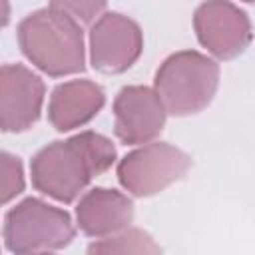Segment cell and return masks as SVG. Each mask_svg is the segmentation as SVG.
Listing matches in <instances>:
<instances>
[{
    "label": "cell",
    "instance_id": "1",
    "mask_svg": "<svg viewBox=\"0 0 255 255\" xmlns=\"http://www.w3.org/2000/svg\"><path fill=\"white\" fill-rule=\"evenodd\" d=\"M114 161L116 147L112 139L92 129L80 131L64 141L48 143L32 157V185L56 201L72 203Z\"/></svg>",
    "mask_w": 255,
    "mask_h": 255
},
{
    "label": "cell",
    "instance_id": "2",
    "mask_svg": "<svg viewBox=\"0 0 255 255\" xmlns=\"http://www.w3.org/2000/svg\"><path fill=\"white\" fill-rule=\"evenodd\" d=\"M18 44L24 56L52 78L78 74L86 68L82 26L54 8L28 14L18 24Z\"/></svg>",
    "mask_w": 255,
    "mask_h": 255
},
{
    "label": "cell",
    "instance_id": "3",
    "mask_svg": "<svg viewBox=\"0 0 255 255\" xmlns=\"http://www.w3.org/2000/svg\"><path fill=\"white\" fill-rule=\"evenodd\" d=\"M219 86V64L197 50L167 56L153 78V90L167 114L191 116L205 110Z\"/></svg>",
    "mask_w": 255,
    "mask_h": 255
},
{
    "label": "cell",
    "instance_id": "4",
    "mask_svg": "<svg viewBox=\"0 0 255 255\" xmlns=\"http://www.w3.org/2000/svg\"><path fill=\"white\" fill-rule=\"evenodd\" d=\"M4 245L12 253L58 251L72 243L74 221L66 209L26 197L4 215Z\"/></svg>",
    "mask_w": 255,
    "mask_h": 255
},
{
    "label": "cell",
    "instance_id": "5",
    "mask_svg": "<svg viewBox=\"0 0 255 255\" xmlns=\"http://www.w3.org/2000/svg\"><path fill=\"white\" fill-rule=\"evenodd\" d=\"M191 167V157L165 141L145 143L129 151L118 163V179L135 197H151L173 181L181 179Z\"/></svg>",
    "mask_w": 255,
    "mask_h": 255
},
{
    "label": "cell",
    "instance_id": "6",
    "mask_svg": "<svg viewBox=\"0 0 255 255\" xmlns=\"http://www.w3.org/2000/svg\"><path fill=\"white\" fill-rule=\"evenodd\" d=\"M143 50V34L135 20L120 12L102 14L90 28V60L102 74L129 70Z\"/></svg>",
    "mask_w": 255,
    "mask_h": 255
},
{
    "label": "cell",
    "instance_id": "7",
    "mask_svg": "<svg viewBox=\"0 0 255 255\" xmlns=\"http://www.w3.org/2000/svg\"><path fill=\"white\" fill-rule=\"evenodd\" d=\"M199 44L219 60H233L251 42L249 16L229 0H205L193 14Z\"/></svg>",
    "mask_w": 255,
    "mask_h": 255
},
{
    "label": "cell",
    "instance_id": "8",
    "mask_svg": "<svg viewBox=\"0 0 255 255\" xmlns=\"http://www.w3.org/2000/svg\"><path fill=\"white\" fill-rule=\"evenodd\" d=\"M167 110L155 90L147 86H126L114 100V133L126 145L147 143L165 126Z\"/></svg>",
    "mask_w": 255,
    "mask_h": 255
},
{
    "label": "cell",
    "instance_id": "9",
    "mask_svg": "<svg viewBox=\"0 0 255 255\" xmlns=\"http://www.w3.org/2000/svg\"><path fill=\"white\" fill-rule=\"evenodd\" d=\"M44 82L22 64H4L0 70V126L2 131L30 129L42 112Z\"/></svg>",
    "mask_w": 255,
    "mask_h": 255
},
{
    "label": "cell",
    "instance_id": "10",
    "mask_svg": "<svg viewBox=\"0 0 255 255\" xmlns=\"http://www.w3.org/2000/svg\"><path fill=\"white\" fill-rule=\"evenodd\" d=\"M76 221L88 237L102 239L114 235L133 221V201L122 191L94 187L78 201Z\"/></svg>",
    "mask_w": 255,
    "mask_h": 255
},
{
    "label": "cell",
    "instance_id": "11",
    "mask_svg": "<svg viewBox=\"0 0 255 255\" xmlns=\"http://www.w3.org/2000/svg\"><path fill=\"white\" fill-rule=\"evenodd\" d=\"M106 104L102 86L92 80H70L58 84L50 96L48 120L56 131H72L86 126Z\"/></svg>",
    "mask_w": 255,
    "mask_h": 255
},
{
    "label": "cell",
    "instance_id": "12",
    "mask_svg": "<svg viewBox=\"0 0 255 255\" xmlns=\"http://www.w3.org/2000/svg\"><path fill=\"white\" fill-rule=\"evenodd\" d=\"M159 245L151 239L149 233L126 227L114 235L102 237L88 247V253H159Z\"/></svg>",
    "mask_w": 255,
    "mask_h": 255
},
{
    "label": "cell",
    "instance_id": "13",
    "mask_svg": "<svg viewBox=\"0 0 255 255\" xmlns=\"http://www.w3.org/2000/svg\"><path fill=\"white\" fill-rule=\"evenodd\" d=\"M106 4L108 0H50V8L64 12L80 26H88L96 18H100Z\"/></svg>",
    "mask_w": 255,
    "mask_h": 255
},
{
    "label": "cell",
    "instance_id": "14",
    "mask_svg": "<svg viewBox=\"0 0 255 255\" xmlns=\"http://www.w3.org/2000/svg\"><path fill=\"white\" fill-rule=\"evenodd\" d=\"M24 191V171L22 161L8 151L2 153V203Z\"/></svg>",
    "mask_w": 255,
    "mask_h": 255
},
{
    "label": "cell",
    "instance_id": "15",
    "mask_svg": "<svg viewBox=\"0 0 255 255\" xmlns=\"http://www.w3.org/2000/svg\"><path fill=\"white\" fill-rule=\"evenodd\" d=\"M243 2H255V0H243Z\"/></svg>",
    "mask_w": 255,
    "mask_h": 255
}]
</instances>
